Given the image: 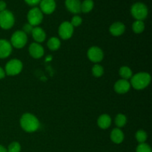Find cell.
I'll use <instances>...</instances> for the list:
<instances>
[{"label":"cell","instance_id":"1","mask_svg":"<svg viewBox=\"0 0 152 152\" xmlns=\"http://www.w3.org/2000/svg\"><path fill=\"white\" fill-rule=\"evenodd\" d=\"M20 126L25 132L28 133L37 132L39 128V121L32 114L25 113L20 119Z\"/></svg>","mask_w":152,"mask_h":152},{"label":"cell","instance_id":"2","mask_svg":"<svg viewBox=\"0 0 152 152\" xmlns=\"http://www.w3.org/2000/svg\"><path fill=\"white\" fill-rule=\"evenodd\" d=\"M131 80V86L136 90H142L148 87L151 83V77L149 74L146 72H141L132 76Z\"/></svg>","mask_w":152,"mask_h":152},{"label":"cell","instance_id":"3","mask_svg":"<svg viewBox=\"0 0 152 152\" xmlns=\"http://www.w3.org/2000/svg\"><path fill=\"white\" fill-rule=\"evenodd\" d=\"M131 13L133 17L137 20L142 21L148 16V7L142 2L135 3L131 8Z\"/></svg>","mask_w":152,"mask_h":152},{"label":"cell","instance_id":"4","mask_svg":"<svg viewBox=\"0 0 152 152\" xmlns=\"http://www.w3.org/2000/svg\"><path fill=\"white\" fill-rule=\"evenodd\" d=\"M28 42V37L22 31H17L14 32L10 39V44L12 47L16 48H22L25 47Z\"/></svg>","mask_w":152,"mask_h":152},{"label":"cell","instance_id":"5","mask_svg":"<svg viewBox=\"0 0 152 152\" xmlns=\"http://www.w3.org/2000/svg\"><path fill=\"white\" fill-rule=\"evenodd\" d=\"M15 18L13 13L7 10L0 12V27L2 29L7 30L13 26Z\"/></svg>","mask_w":152,"mask_h":152},{"label":"cell","instance_id":"6","mask_svg":"<svg viewBox=\"0 0 152 152\" xmlns=\"http://www.w3.org/2000/svg\"><path fill=\"white\" fill-rule=\"evenodd\" d=\"M22 62L20 60L16 59H13L7 62V63L5 65V74H7L8 76H15L19 74L22 71Z\"/></svg>","mask_w":152,"mask_h":152},{"label":"cell","instance_id":"7","mask_svg":"<svg viewBox=\"0 0 152 152\" xmlns=\"http://www.w3.org/2000/svg\"><path fill=\"white\" fill-rule=\"evenodd\" d=\"M43 19L42 12L39 7H34L29 10L28 13V20L30 25L34 26H37L39 25Z\"/></svg>","mask_w":152,"mask_h":152},{"label":"cell","instance_id":"8","mask_svg":"<svg viewBox=\"0 0 152 152\" xmlns=\"http://www.w3.org/2000/svg\"><path fill=\"white\" fill-rule=\"evenodd\" d=\"M74 34V27L69 22H63L59 28V35L62 39H68Z\"/></svg>","mask_w":152,"mask_h":152},{"label":"cell","instance_id":"9","mask_svg":"<svg viewBox=\"0 0 152 152\" xmlns=\"http://www.w3.org/2000/svg\"><path fill=\"white\" fill-rule=\"evenodd\" d=\"M88 57L91 62H95V63L99 62L102 60L104 57L103 51L99 47L94 46V47L90 48L88 50Z\"/></svg>","mask_w":152,"mask_h":152},{"label":"cell","instance_id":"10","mask_svg":"<svg viewBox=\"0 0 152 152\" xmlns=\"http://www.w3.org/2000/svg\"><path fill=\"white\" fill-rule=\"evenodd\" d=\"M56 9V2L54 0H41L40 10L45 14H50Z\"/></svg>","mask_w":152,"mask_h":152},{"label":"cell","instance_id":"11","mask_svg":"<svg viewBox=\"0 0 152 152\" xmlns=\"http://www.w3.org/2000/svg\"><path fill=\"white\" fill-rule=\"evenodd\" d=\"M12 52V45L6 39H0V59L8 57Z\"/></svg>","mask_w":152,"mask_h":152},{"label":"cell","instance_id":"12","mask_svg":"<svg viewBox=\"0 0 152 152\" xmlns=\"http://www.w3.org/2000/svg\"><path fill=\"white\" fill-rule=\"evenodd\" d=\"M29 53L34 59H39L44 55V48L39 43H32L29 47Z\"/></svg>","mask_w":152,"mask_h":152},{"label":"cell","instance_id":"13","mask_svg":"<svg viewBox=\"0 0 152 152\" xmlns=\"http://www.w3.org/2000/svg\"><path fill=\"white\" fill-rule=\"evenodd\" d=\"M131 88V84L128 80H118L117 83L114 85V91L117 92V94H126L130 90Z\"/></svg>","mask_w":152,"mask_h":152},{"label":"cell","instance_id":"14","mask_svg":"<svg viewBox=\"0 0 152 152\" xmlns=\"http://www.w3.org/2000/svg\"><path fill=\"white\" fill-rule=\"evenodd\" d=\"M125 31H126V26L124 24L120 22H114L110 26L109 28L110 33L114 37L121 36L125 32Z\"/></svg>","mask_w":152,"mask_h":152},{"label":"cell","instance_id":"15","mask_svg":"<svg viewBox=\"0 0 152 152\" xmlns=\"http://www.w3.org/2000/svg\"><path fill=\"white\" fill-rule=\"evenodd\" d=\"M65 6L73 13L76 14L81 12V2L80 0H65Z\"/></svg>","mask_w":152,"mask_h":152},{"label":"cell","instance_id":"16","mask_svg":"<svg viewBox=\"0 0 152 152\" xmlns=\"http://www.w3.org/2000/svg\"><path fill=\"white\" fill-rule=\"evenodd\" d=\"M31 34H32V37L34 38V39L37 43L42 42H44L45 40V32L42 28H39V27H36V28H33V31L31 32Z\"/></svg>","mask_w":152,"mask_h":152},{"label":"cell","instance_id":"17","mask_svg":"<svg viewBox=\"0 0 152 152\" xmlns=\"http://www.w3.org/2000/svg\"><path fill=\"white\" fill-rule=\"evenodd\" d=\"M111 140L115 144H120L124 140V134L120 129H113L111 133Z\"/></svg>","mask_w":152,"mask_h":152},{"label":"cell","instance_id":"18","mask_svg":"<svg viewBox=\"0 0 152 152\" xmlns=\"http://www.w3.org/2000/svg\"><path fill=\"white\" fill-rule=\"evenodd\" d=\"M111 124V119L108 114H102L98 118L97 125L100 129H107Z\"/></svg>","mask_w":152,"mask_h":152},{"label":"cell","instance_id":"19","mask_svg":"<svg viewBox=\"0 0 152 152\" xmlns=\"http://www.w3.org/2000/svg\"><path fill=\"white\" fill-rule=\"evenodd\" d=\"M119 74H120V77L123 79V80H129L131 79L133 76V73L131 70L130 68L127 66H123L120 68V71H119Z\"/></svg>","mask_w":152,"mask_h":152},{"label":"cell","instance_id":"20","mask_svg":"<svg viewBox=\"0 0 152 152\" xmlns=\"http://www.w3.org/2000/svg\"><path fill=\"white\" fill-rule=\"evenodd\" d=\"M61 42L56 37H52L48 42V47L51 50H56L60 48Z\"/></svg>","mask_w":152,"mask_h":152},{"label":"cell","instance_id":"21","mask_svg":"<svg viewBox=\"0 0 152 152\" xmlns=\"http://www.w3.org/2000/svg\"><path fill=\"white\" fill-rule=\"evenodd\" d=\"M94 7L93 0H85L81 3V11L83 13H89Z\"/></svg>","mask_w":152,"mask_h":152},{"label":"cell","instance_id":"22","mask_svg":"<svg viewBox=\"0 0 152 152\" xmlns=\"http://www.w3.org/2000/svg\"><path fill=\"white\" fill-rule=\"evenodd\" d=\"M145 29V24L142 21L137 20L132 25V30L136 34H141Z\"/></svg>","mask_w":152,"mask_h":152},{"label":"cell","instance_id":"23","mask_svg":"<svg viewBox=\"0 0 152 152\" xmlns=\"http://www.w3.org/2000/svg\"><path fill=\"white\" fill-rule=\"evenodd\" d=\"M126 123H127V118H126V117L124 114H117V117H116L115 118V124L117 127H123V126H126Z\"/></svg>","mask_w":152,"mask_h":152},{"label":"cell","instance_id":"24","mask_svg":"<svg viewBox=\"0 0 152 152\" xmlns=\"http://www.w3.org/2000/svg\"><path fill=\"white\" fill-rule=\"evenodd\" d=\"M135 137H136L137 140L139 143H144L147 140V138H148V135H147L146 132H144L143 130L137 131L136 134H135Z\"/></svg>","mask_w":152,"mask_h":152},{"label":"cell","instance_id":"25","mask_svg":"<svg viewBox=\"0 0 152 152\" xmlns=\"http://www.w3.org/2000/svg\"><path fill=\"white\" fill-rule=\"evenodd\" d=\"M92 74L95 77H100L103 75L104 69L100 65L96 64L92 68Z\"/></svg>","mask_w":152,"mask_h":152},{"label":"cell","instance_id":"26","mask_svg":"<svg viewBox=\"0 0 152 152\" xmlns=\"http://www.w3.org/2000/svg\"><path fill=\"white\" fill-rule=\"evenodd\" d=\"M7 152H20L21 145L18 142H13L8 145L7 149Z\"/></svg>","mask_w":152,"mask_h":152},{"label":"cell","instance_id":"27","mask_svg":"<svg viewBox=\"0 0 152 152\" xmlns=\"http://www.w3.org/2000/svg\"><path fill=\"white\" fill-rule=\"evenodd\" d=\"M136 152H152L151 148L149 145L144 142V143H140L137 147Z\"/></svg>","mask_w":152,"mask_h":152},{"label":"cell","instance_id":"28","mask_svg":"<svg viewBox=\"0 0 152 152\" xmlns=\"http://www.w3.org/2000/svg\"><path fill=\"white\" fill-rule=\"evenodd\" d=\"M82 22H83V19H82V18L80 17V16H74V17L72 18V19H71V24L74 28V27L80 26V25L82 24Z\"/></svg>","mask_w":152,"mask_h":152},{"label":"cell","instance_id":"29","mask_svg":"<svg viewBox=\"0 0 152 152\" xmlns=\"http://www.w3.org/2000/svg\"><path fill=\"white\" fill-rule=\"evenodd\" d=\"M33 28H34V27L32 26L31 25H30L29 23H27L25 24V25H24L23 27V32L25 33V34H29V33H31L33 31Z\"/></svg>","mask_w":152,"mask_h":152},{"label":"cell","instance_id":"30","mask_svg":"<svg viewBox=\"0 0 152 152\" xmlns=\"http://www.w3.org/2000/svg\"><path fill=\"white\" fill-rule=\"evenodd\" d=\"M25 2L31 6H34L40 3L41 0H25Z\"/></svg>","mask_w":152,"mask_h":152},{"label":"cell","instance_id":"31","mask_svg":"<svg viewBox=\"0 0 152 152\" xmlns=\"http://www.w3.org/2000/svg\"><path fill=\"white\" fill-rule=\"evenodd\" d=\"M6 10V3L4 1L0 0V12Z\"/></svg>","mask_w":152,"mask_h":152},{"label":"cell","instance_id":"32","mask_svg":"<svg viewBox=\"0 0 152 152\" xmlns=\"http://www.w3.org/2000/svg\"><path fill=\"white\" fill-rule=\"evenodd\" d=\"M4 77H5V71L2 68L0 67V80L4 78Z\"/></svg>","mask_w":152,"mask_h":152},{"label":"cell","instance_id":"33","mask_svg":"<svg viewBox=\"0 0 152 152\" xmlns=\"http://www.w3.org/2000/svg\"><path fill=\"white\" fill-rule=\"evenodd\" d=\"M0 152H7V148H4L3 145H0Z\"/></svg>","mask_w":152,"mask_h":152}]
</instances>
